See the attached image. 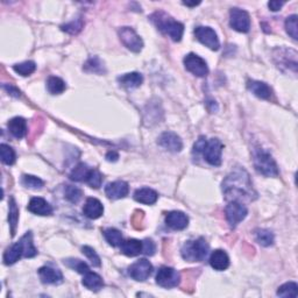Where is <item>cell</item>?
Segmentation results:
<instances>
[{
	"label": "cell",
	"mask_w": 298,
	"mask_h": 298,
	"mask_svg": "<svg viewBox=\"0 0 298 298\" xmlns=\"http://www.w3.org/2000/svg\"><path fill=\"white\" fill-rule=\"evenodd\" d=\"M223 191L227 198L234 196L233 200H236L237 197H252L253 188L247 172L239 170L228 175L223 183Z\"/></svg>",
	"instance_id": "6da1fadb"
},
{
	"label": "cell",
	"mask_w": 298,
	"mask_h": 298,
	"mask_svg": "<svg viewBox=\"0 0 298 298\" xmlns=\"http://www.w3.org/2000/svg\"><path fill=\"white\" fill-rule=\"evenodd\" d=\"M151 20L158 27L159 31L168 35L172 41L178 42L182 40L184 33L183 23L176 21L170 15L164 13V12H155L154 14L151 15Z\"/></svg>",
	"instance_id": "7a4b0ae2"
},
{
	"label": "cell",
	"mask_w": 298,
	"mask_h": 298,
	"mask_svg": "<svg viewBox=\"0 0 298 298\" xmlns=\"http://www.w3.org/2000/svg\"><path fill=\"white\" fill-rule=\"evenodd\" d=\"M208 253V245L204 237L189 240L183 245L181 254L185 261L189 262H200L206 257Z\"/></svg>",
	"instance_id": "3957f363"
},
{
	"label": "cell",
	"mask_w": 298,
	"mask_h": 298,
	"mask_svg": "<svg viewBox=\"0 0 298 298\" xmlns=\"http://www.w3.org/2000/svg\"><path fill=\"white\" fill-rule=\"evenodd\" d=\"M253 162H254L255 170L259 174L267 177H275L279 175V169L275 160L273 159L271 153L262 148H256L253 154Z\"/></svg>",
	"instance_id": "277c9868"
},
{
	"label": "cell",
	"mask_w": 298,
	"mask_h": 298,
	"mask_svg": "<svg viewBox=\"0 0 298 298\" xmlns=\"http://www.w3.org/2000/svg\"><path fill=\"white\" fill-rule=\"evenodd\" d=\"M229 25L236 32L248 33L251 29V17L244 10L232 9L229 12Z\"/></svg>",
	"instance_id": "5b68a950"
},
{
	"label": "cell",
	"mask_w": 298,
	"mask_h": 298,
	"mask_svg": "<svg viewBox=\"0 0 298 298\" xmlns=\"http://www.w3.org/2000/svg\"><path fill=\"white\" fill-rule=\"evenodd\" d=\"M223 148L224 146L219 139L208 140L203 152L205 161L213 167H219L221 164V153H223Z\"/></svg>",
	"instance_id": "8992f818"
},
{
	"label": "cell",
	"mask_w": 298,
	"mask_h": 298,
	"mask_svg": "<svg viewBox=\"0 0 298 298\" xmlns=\"http://www.w3.org/2000/svg\"><path fill=\"white\" fill-rule=\"evenodd\" d=\"M247 207L237 200L229 202L225 208V215H226V219L231 227H235L237 224L241 223L247 217Z\"/></svg>",
	"instance_id": "52a82bcc"
},
{
	"label": "cell",
	"mask_w": 298,
	"mask_h": 298,
	"mask_svg": "<svg viewBox=\"0 0 298 298\" xmlns=\"http://www.w3.org/2000/svg\"><path fill=\"white\" fill-rule=\"evenodd\" d=\"M185 69L197 77H205L208 74L207 63L200 56L196 54H188L184 57Z\"/></svg>",
	"instance_id": "ba28073f"
},
{
	"label": "cell",
	"mask_w": 298,
	"mask_h": 298,
	"mask_svg": "<svg viewBox=\"0 0 298 298\" xmlns=\"http://www.w3.org/2000/svg\"><path fill=\"white\" fill-rule=\"evenodd\" d=\"M180 282L181 275L176 269L170 267H162L159 269L158 275H156V283H158L160 287L166 289L175 288L180 284Z\"/></svg>",
	"instance_id": "9c48e42d"
},
{
	"label": "cell",
	"mask_w": 298,
	"mask_h": 298,
	"mask_svg": "<svg viewBox=\"0 0 298 298\" xmlns=\"http://www.w3.org/2000/svg\"><path fill=\"white\" fill-rule=\"evenodd\" d=\"M119 38L128 49L139 53L143 47V41L136 32L131 27H122L119 29Z\"/></svg>",
	"instance_id": "30bf717a"
},
{
	"label": "cell",
	"mask_w": 298,
	"mask_h": 298,
	"mask_svg": "<svg viewBox=\"0 0 298 298\" xmlns=\"http://www.w3.org/2000/svg\"><path fill=\"white\" fill-rule=\"evenodd\" d=\"M193 33H195L197 40H198L200 43H203L204 46L210 48L211 50L219 49L220 47L219 39L218 36H217L216 32L213 31L211 27H204V26L196 27V29Z\"/></svg>",
	"instance_id": "8fae6325"
},
{
	"label": "cell",
	"mask_w": 298,
	"mask_h": 298,
	"mask_svg": "<svg viewBox=\"0 0 298 298\" xmlns=\"http://www.w3.org/2000/svg\"><path fill=\"white\" fill-rule=\"evenodd\" d=\"M153 273V264L146 259H140L128 268V275L138 282L146 281Z\"/></svg>",
	"instance_id": "7c38bea8"
},
{
	"label": "cell",
	"mask_w": 298,
	"mask_h": 298,
	"mask_svg": "<svg viewBox=\"0 0 298 298\" xmlns=\"http://www.w3.org/2000/svg\"><path fill=\"white\" fill-rule=\"evenodd\" d=\"M158 143L169 152L178 153L183 149V141L178 135L172 132H164L160 135Z\"/></svg>",
	"instance_id": "4fadbf2b"
},
{
	"label": "cell",
	"mask_w": 298,
	"mask_h": 298,
	"mask_svg": "<svg viewBox=\"0 0 298 298\" xmlns=\"http://www.w3.org/2000/svg\"><path fill=\"white\" fill-rule=\"evenodd\" d=\"M130 192V187L124 181H115L108 183L105 187V193L110 199H122L125 198Z\"/></svg>",
	"instance_id": "5bb4252c"
},
{
	"label": "cell",
	"mask_w": 298,
	"mask_h": 298,
	"mask_svg": "<svg viewBox=\"0 0 298 298\" xmlns=\"http://www.w3.org/2000/svg\"><path fill=\"white\" fill-rule=\"evenodd\" d=\"M166 224L174 231H182L189 225V218L185 213L181 211H171L166 217Z\"/></svg>",
	"instance_id": "9a60e30c"
},
{
	"label": "cell",
	"mask_w": 298,
	"mask_h": 298,
	"mask_svg": "<svg viewBox=\"0 0 298 298\" xmlns=\"http://www.w3.org/2000/svg\"><path fill=\"white\" fill-rule=\"evenodd\" d=\"M27 208L28 211L38 216H49L53 213L51 205L46 199L41 198V197H34V198H32L29 203H28Z\"/></svg>",
	"instance_id": "2e32d148"
},
{
	"label": "cell",
	"mask_w": 298,
	"mask_h": 298,
	"mask_svg": "<svg viewBox=\"0 0 298 298\" xmlns=\"http://www.w3.org/2000/svg\"><path fill=\"white\" fill-rule=\"evenodd\" d=\"M39 276L44 284H59L63 281L62 273L48 265L39 269Z\"/></svg>",
	"instance_id": "e0dca14e"
},
{
	"label": "cell",
	"mask_w": 298,
	"mask_h": 298,
	"mask_svg": "<svg viewBox=\"0 0 298 298\" xmlns=\"http://www.w3.org/2000/svg\"><path fill=\"white\" fill-rule=\"evenodd\" d=\"M83 212L88 219H98L103 216L104 206L97 198H87L83 207Z\"/></svg>",
	"instance_id": "ac0fdd59"
},
{
	"label": "cell",
	"mask_w": 298,
	"mask_h": 298,
	"mask_svg": "<svg viewBox=\"0 0 298 298\" xmlns=\"http://www.w3.org/2000/svg\"><path fill=\"white\" fill-rule=\"evenodd\" d=\"M247 86L253 95L259 97L261 99H271L273 96L272 87L267 83L260 82V80H249Z\"/></svg>",
	"instance_id": "d6986e66"
},
{
	"label": "cell",
	"mask_w": 298,
	"mask_h": 298,
	"mask_svg": "<svg viewBox=\"0 0 298 298\" xmlns=\"http://www.w3.org/2000/svg\"><path fill=\"white\" fill-rule=\"evenodd\" d=\"M210 264L213 269L218 272L226 271L229 265V257L226 254V252L221 251V249H217V251L212 252L210 256Z\"/></svg>",
	"instance_id": "ffe728a7"
},
{
	"label": "cell",
	"mask_w": 298,
	"mask_h": 298,
	"mask_svg": "<svg viewBox=\"0 0 298 298\" xmlns=\"http://www.w3.org/2000/svg\"><path fill=\"white\" fill-rule=\"evenodd\" d=\"M158 192L151 188H141L134 192V199L141 204L153 205L158 202Z\"/></svg>",
	"instance_id": "44dd1931"
},
{
	"label": "cell",
	"mask_w": 298,
	"mask_h": 298,
	"mask_svg": "<svg viewBox=\"0 0 298 298\" xmlns=\"http://www.w3.org/2000/svg\"><path fill=\"white\" fill-rule=\"evenodd\" d=\"M7 127H9L11 134L17 139H22L27 133V123L21 116H17V118L10 120Z\"/></svg>",
	"instance_id": "7402d4cb"
},
{
	"label": "cell",
	"mask_w": 298,
	"mask_h": 298,
	"mask_svg": "<svg viewBox=\"0 0 298 298\" xmlns=\"http://www.w3.org/2000/svg\"><path fill=\"white\" fill-rule=\"evenodd\" d=\"M120 249L122 253L126 256H138L142 253V241L136 240V239H128L123 241V244L120 245Z\"/></svg>",
	"instance_id": "603a6c76"
},
{
	"label": "cell",
	"mask_w": 298,
	"mask_h": 298,
	"mask_svg": "<svg viewBox=\"0 0 298 298\" xmlns=\"http://www.w3.org/2000/svg\"><path fill=\"white\" fill-rule=\"evenodd\" d=\"M23 256V247L22 244L18 241L14 245H12L10 248L6 249L5 254H4V263L10 265L13 264L19 261Z\"/></svg>",
	"instance_id": "cb8c5ba5"
},
{
	"label": "cell",
	"mask_w": 298,
	"mask_h": 298,
	"mask_svg": "<svg viewBox=\"0 0 298 298\" xmlns=\"http://www.w3.org/2000/svg\"><path fill=\"white\" fill-rule=\"evenodd\" d=\"M118 82L120 85L126 88H135L142 84L143 77L139 72H130V74H125L118 77Z\"/></svg>",
	"instance_id": "d4e9b609"
},
{
	"label": "cell",
	"mask_w": 298,
	"mask_h": 298,
	"mask_svg": "<svg viewBox=\"0 0 298 298\" xmlns=\"http://www.w3.org/2000/svg\"><path fill=\"white\" fill-rule=\"evenodd\" d=\"M82 284L91 291H98L104 287V281L98 274L87 272L86 274H84Z\"/></svg>",
	"instance_id": "484cf974"
},
{
	"label": "cell",
	"mask_w": 298,
	"mask_h": 298,
	"mask_svg": "<svg viewBox=\"0 0 298 298\" xmlns=\"http://www.w3.org/2000/svg\"><path fill=\"white\" fill-rule=\"evenodd\" d=\"M20 243L22 244L23 247V257H34L38 254V249H36L34 246L32 232H27L26 234L20 239Z\"/></svg>",
	"instance_id": "4316f807"
},
{
	"label": "cell",
	"mask_w": 298,
	"mask_h": 298,
	"mask_svg": "<svg viewBox=\"0 0 298 298\" xmlns=\"http://www.w3.org/2000/svg\"><path fill=\"white\" fill-rule=\"evenodd\" d=\"M91 169L88 168L85 163H79L70 172V178L75 182H85L90 174Z\"/></svg>",
	"instance_id": "83f0119b"
},
{
	"label": "cell",
	"mask_w": 298,
	"mask_h": 298,
	"mask_svg": "<svg viewBox=\"0 0 298 298\" xmlns=\"http://www.w3.org/2000/svg\"><path fill=\"white\" fill-rule=\"evenodd\" d=\"M47 87L48 91H49L51 95H61L66 91L67 85L62 78L56 77V76H51V77H49L47 80Z\"/></svg>",
	"instance_id": "f1b7e54d"
},
{
	"label": "cell",
	"mask_w": 298,
	"mask_h": 298,
	"mask_svg": "<svg viewBox=\"0 0 298 298\" xmlns=\"http://www.w3.org/2000/svg\"><path fill=\"white\" fill-rule=\"evenodd\" d=\"M104 236H105L108 245H111L112 247H118L123 244V234L122 232L118 231L115 228H106L104 229Z\"/></svg>",
	"instance_id": "f546056e"
},
{
	"label": "cell",
	"mask_w": 298,
	"mask_h": 298,
	"mask_svg": "<svg viewBox=\"0 0 298 298\" xmlns=\"http://www.w3.org/2000/svg\"><path fill=\"white\" fill-rule=\"evenodd\" d=\"M255 239L263 247H269L274 244V234L269 229L259 228L255 231Z\"/></svg>",
	"instance_id": "4dcf8cb0"
},
{
	"label": "cell",
	"mask_w": 298,
	"mask_h": 298,
	"mask_svg": "<svg viewBox=\"0 0 298 298\" xmlns=\"http://www.w3.org/2000/svg\"><path fill=\"white\" fill-rule=\"evenodd\" d=\"M10 213H9V221L11 225V232L12 235L15 234V229H17L18 220H19V208L15 203V199L13 197H11L10 199Z\"/></svg>",
	"instance_id": "1f68e13d"
},
{
	"label": "cell",
	"mask_w": 298,
	"mask_h": 298,
	"mask_svg": "<svg viewBox=\"0 0 298 298\" xmlns=\"http://www.w3.org/2000/svg\"><path fill=\"white\" fill-rule=\"evenodd\" d=\"M277 296L296 298L298 296V285L296 282H288V283L281 285L277 290Z\"/></svg>",
	"instance_id": "d6a6232c"
},
{
	"label": "cell",
	"mask_w": 298,
	"mask_h": 298,
	"mask_svg": "<svg viewBox=\"0 0 298 298\" xmlns=\"http://www.w3.org/2000/svg\"><path fill=\"white\" fill-rule=\"evenodd\" d=\"M0 156H2L3 163L7 164V166H12L15 162V152L9 144L3 143L0 146Z\"/></svg>",
	"instance_id": "836d02e7"
},
{
	"label": "cell",
	"mask_w": 298,
	"mask_h": 298,
	"mask_svg": "<svg viewBox=\"0 0 298 298\" xmlns=\"http://www.w3.org/2000/svg\"><path fill=\"white\" fill-rule=\"evenodd\" d=\"M84 70L87 72H94V74H104V64L98 57H91L87 59V62L84 66Z\"/></svg>",
	"instance_id": "e575fe53"
},
{
	"label": "cell",
	"mask_w": 298,
	"mask_h": 298,
	"mask_svg": "<svg viewBox=\"0 0 298 298\" xmlns=\"http://www.w3.org/2000/svg\"><path fill=\"white\" fill-rule=\"evenodd\" d=\"M13 70L21 76H29L36 70V64L33 61H26L13 66Z\"/></svg>",
	"instance_id": "d590c367"
},
{
	"label": "cell",
	"mask_w": 298,
	"mask_h": 298,
	"mask_svg": "<svg viewBox=\"0 0 298 298\" xmlns=\"http://www.w3.org/2000/svg\"><path fill=\"white\" fill-rule=\"evenodd\" d=\"M64 195L66 198L72 204H77L83 197V191L77 187H72V185H67L66 190H64Z\"/></svg>",
	"instance_id": "8d00e7d4"
},
{
	"label": "cell",
	"mask_w": 298,
	"mask_h": 298,
	"mask_svg": "<svg viewBox=\"0 0 298 298\" xmlns=\"http://www.w3.org/2000/svg\"><path fill=\"white\" fill-rule=\"evenodd\" d=\"M21 183H22L23 187L29 188V189H34V190L41 189L44 185V182L41 178H39V177H36V176H32V175L22 176Z\"/></svg>",
	"instance_id": "74e56055"
},
{
	"label": "cell",
	"mask_w": 298,
	"mask_h": 298,
	"mask_svg": "<svg viewBox=\"0 0 298 298\" xmlns=\"http://www.w3.org/2000/svg\"><path fill=\"white\" fill-rule=\"evenodd\" d=\"M64 264H67L68 267H70L72 269H75L76 272H78L79 274H86L87 272H90V268H88V265L84 262V261H80L77 259H69V260H66L64 261Z\"/></svg>",
	"instance_id": "f35d334b"
},
{
	"label": "cell",
	"mask_w": 298,
	"mask_h": 298,
	"mask_svg": "<svg viewBox=\"0 0 298 298\" xmlns=\"http://www.w3.org/2000/svg\"><path fill=\"white\" fill-rule=\"evenodd\" d=\"M86 183L90 185L91 188L99 189L100 185L103 183V175L100 174L97 169H91L90 174H88V177L86 180Z\"/></svg>",
	"instance_id": "ab89813d"
},
{
	"label": "cell",
	"mask_w": 298,
	"mask_h": 298,
	"mask_svg": "<svg viewBox=\"0 0 298 298\" xmlns=\"http://www.w3.org/2000/svg\"><path fill=\"white\" fill-rule=\"evenodd\" d=\"M285 31L287 33L291 36L293 40L298 39L297 35V15H290V17L285 20Z\"/></svg>",
	"instance_id": "60d3db41"
},
{
	"label": "cell",
	"mask_w": 298,
	"mask_h": 298,
	"mask_svg": "<svg viewBox=\"0 0 298 298\" xmlns=\"http://www.w3.org/2000/svg\"><path fill=\"white\" fill-rule=\"evenodd\" d=\"M83 28V20L82 19H76L74 21H71L69 23H67V25H63L62 26V31L67 32V33L69 34H78L80 31H82Z\"/></svg>",
	"instance_id": "b9f144b4"
},
{
	"label": "cell",
	"mask_w": 298,
	"mask_h": 298,
	"mask_svg": "<svg viewBox=\"0 0 298 298\" xmlns=\"http://www.w3.org/2000/svg\"><path fill=\"white\" fill-rule=\"evenodd\" d=\"M82 252L83 254L91 261L92 265H95V267H100V264H102V262H100V257L97 254L94 248L90 247V246H84L82 248Z\"/></svg>",
	"instance_id": "7bdbcfd3"
},
{
	"label": "cell",
	"mask_w": 298,
	"mask_h": 298,
	"mask_svg": "<svg viewBox=\"0 0 298 298\" xmlns=\"http://www.w3.org/2000/svg\"><path fill=\"white\" fill-rule=\"evenodd\" d=\"M155 249V244L152 240L146 239L142 241V253H144L146 255H154Z\"/></svg>",
	"instance_id": "ee69618b"
},
{
	"label": "cell",
	"mask_w": 298,
	"mask_h": 298,
	"mask_svg": "<svg viewBox=\"0 0 298 298\" xmlns=\"http://www.w3.org/2000/svg\"><path fill=\"white\" fill-rule=\"evenodd\" d=\"M206 142H207L206 138L200 136V138L196 141L195 146H193V153H196V154H200V153H203L205 146H206Z\"/></svg>",
	"instance_id": "f6af8a7d"
},
{
	"label": "cell",
	"mask_w": 298,
	"mask_h": 298,
	"mask_svg": "<svg viewBox=\"0 0 298 298\" xmlns=\"http://www.w3.org/2000/svg\"><path fill=\"white\" fill-rule=\"evenodd\" d=\"M283 5H284V3H282V2H269L268 3V7L273 12L280 11L282 9V6H283Z\"/></svg>",
	"instance_id": "bcb514c9"
},
{
	"label": "cell",
	"mask_w": 298,
	"mask_h": 298,
	"mask_svg": "<svg viewBox=\"0 0 298 298\" xmlns=\"http://www.w3.org/2000/svg\"><path fill=\"white\" fill-rule=\"evenodd\" d=\"M4 88H5L7 92H10L12 96H15V97L20 96V91L15 86L11 85V84H10V85H4Z\"/></svg>",
	"instance_id": "7dc6e473"
},
{
	"label": "cell",
	"mask_w": 298,
	"mask_h": 298,
	"mask_svg": "<svg viewBox=\"0 0 298 298\" xmlns=\"http://www.w3.org/2000/svg\"><path fill=\"white\" fill-rule=\"evenodd\" d=\"M118 159H119V155H118V153H115V152H108L106 154V160L110 161V162H112V161L115 162V161Z\"/></svg>",
	"instance_id": "c3c4849f"
},
{
	"label": "cell",
	"mask_w": 298,
	"mask_h": 298,
	"mask_svg": "<svg viewBox=\"0 0 298 298\" xmlns=\"http://www.w3.org/2000/svg\"><path fill=\"white\" fill-rule=\"evenodd\" d=\"M185 6H189V7H193V6H197V5H199L200 4V2H196V3H189V2H184L183 3Z\"/></svg>",
	"instance_id": "681fc988"
}]
</instances>
